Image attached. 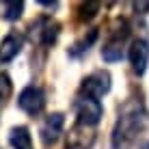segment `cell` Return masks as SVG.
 Wrapping results in <instances>:
<instances>
[{"label": "cell", "mask_w": 149, "mask_h": 149, "mask_svg": "<svg viewBox=\"0 0 149 149\" xmlns=\"http://www.w3.org/2000/svg\"><path fill=\"white\" fill-rule=\"evenodd\" d=\"M63 125H65V117L61 115V112L50 115L48 119L43 121V125H41V141H43L45 145H54V143L58 141L61 132H63Z\"/></svg>", "instance_id": "7"}, {"label": "cell", "mask_w": 149, "mask_h": 149, "mask_svg": "<svg viewBox=\"0 0 149 149\" xmlns=\"http://www.w3.org/2000/svg\"><path fill=\"white\" fill-rule=\"evenodd\" d=\"M130 63H132V69H134L138 76L145 74V69L149 65V43L145 39L132 41V45H130Z\"/></svg>", "instance_id": "6"}, {"label": "cell", "mask_w": 149, "mask_h": 149, "mask_svg": "<svg viewBox=\"0 0 149 149\" xmlns=\"http://www.w3.org/2000/svg\"><path fill=\"white\" fill-rule=\"evenodd\" d=\"M127 35H112V37L104 43L102 48V58L108 61V63H117L123 58V39Z\"/></svg>", "instance_id": "10"}, {"label": "cell", "mask_w": 149, "mask_h": 149, "mask_svg": "<svg viewBox=\"0 0 149 149\" xmlns=\"http://www.w3.org/2000/svg\"><path fill=\"white\" fill-rule=\"evenodd\" d=\"M11 95V80L4 71H0V100H7Z\"/></svg>", "instance_id": "14"}, {"label": "cell", "mask_w": 149, "mask_h": 149, "mask_svg": "<svg viewBox=\"0 0 149 149\" xmlns=\"http://www.w3.org/2000/svg\"><path fill=\"white\" fill-rule=\"evenodd\" d=\"M17 106L28 115H39L45 106V95L39 86H26L17 97Z\"/></svg>", "instance_id": "4"}, {"label": "cell", "mask_w": 149, "mask_h": 149, "mask_svg": "<svg viewBox=\"0 0 149 149\" xmlns=\"http://www.w3.org/2000/svg\"><path fill=\"white\" fill-rule=\"evenodd\" d=\"M22 43H24L22 35H17V33L7 35L0 41V63H7V61L15 58L19 54V50H22Z\"/></svg>", "instance_id": "9"}, {"label": "cell", "mask_w": 149, "mask_h": 149, "mask_svg": "<svg viewBox=\"0 0 149 149\" xmlns=\"http://www.w3.org/2000/svg\"><path fill=\"white\" fill-rule=\"evenodd\" d=\"M108 91H110V74L108 71H93L80 84V93L86 97H93V100L106 95Z\"/></svg>", "instance_id": "3"}, {"label": "cell", "mask_w": 149, "mask_h": 149, "mask_svg": "<svg viewBox=\"0 0 149 149\" xmlns=\"http://www.w3.org/2000/svg\"><path fill=\"white\" fill-rule=\"evenodd\" d=\"M100 9V4L97 2H89V4H82V13H80V19H91L93 17V11H97Z\"/></svg>", "instance_id": "15"}, {"label": "cell", "mask_w": 149, "mask_h": 149, "mask_svg": "<svg viewBox=\"0 0 149 149\" xmlns=\"http://www.w3.org/2000/svg\"><path fill=\"white\" fill-rule=\"evenodd\" d=\"M95 39H97V30H91L89 39H82L80 43H76V45H74V50H71V54H80V52H84V50H89V45L93 43Z\"/></svg>", "instance_id": "13"}, {"label": "cell", "mask_w": 149, "mask_h": 149, "mask_svg": "<svg viewBox=\"0 0 149 149\" xmlns=\"http://www.w3.org/2000/svg\"><path fill=\"white\" fill-rule=\"evenodd\" d=\"M95 143V130L89 125L76 123L67 134V149H91Z\"/></svg>", "instance_id": "5"}, {"label": "cell", "mask_w": 149, "mask_h": 149, "mask_svg": "<svg viewBox=\"0 0 149 149\" xmlns=\"http://www.w3.org/2000/svg\"><path fill=\"white\" fill-rule=\"evenodd\" d=\"M149 147V112L141 104H127L121 110L119 121L112 130V147Z\"/></svg>", "instance_id": "1"}, {"label": "cell", "mask_w": 149, "mask_h": 149, "mask_svg": "<svg viewBox=\"0 0 149 149\" xmlns=\"http://www.w3.org/2000/svg\"><path fill=\"white\" fill-rule=\"evenodd\" d=\"M74 110L78 115V123L89 125V127L97 125L102 115H104V108H102L100 100H93V97H86V95H80L74 102Z\"/></svg>", "instance_id": "2"}, {"label": "cell", "mask_w": 149, "mask_h": 149, "mask_svg": "<svg viewBox=\"0 0 149 149\" xmlns=\"http://www.w3.org/2000/svg\"><path fill=\"white\" fill-rule=\"evenodd\" d=\"M2 9H4V19H9V22H13V19H17L19 15H22V11H24V2L22 0H15V2H4L2 4Z\"/></svg>", "instance_id": "12"}, {"label": "cell", "mask_w": 149, "mask_h": 149, "mask_svg": "<svg viewBox=\"0 0 149 149\" xmlns=\"http://www.w3.org/2000/svg\"><path fill=\"white\" fill-rule=\"evenodd\" d=\"M33 28L37 30V41L41 45H52L56 41V37H58V28L61 26H58V22H54L52 17H41Z\"/></svg>", "instance_id": "8"}, {"label": "cell", "mask_w": 149, "mask_h": 149, "mask_svg": "<svg viewBox=\"0 0 149 149\" xmlns=\"http://www.w3.org/2000/svg\"><path fill=\"white\" fill-rule=\"evenodd\" d=\"M9 143L13 145V149H33L30 132H28V127H24V125L13 127L11 134H9Z\"/></svg>", "instance_id": "11"}, {"label": "cell", "mask_w": 149, "mask_h": 149, "mask_svg": "<svg viewBox=\"0 0 149 149\" xmlns=\"http://www.w3.org/2000/svg\"><path fill=\"white\" fill-rule=\"evenodd\" d=\"M134 9L136 11H149V2H136Z\"/></svg>", "instance_id": "16"}]
</instances>
